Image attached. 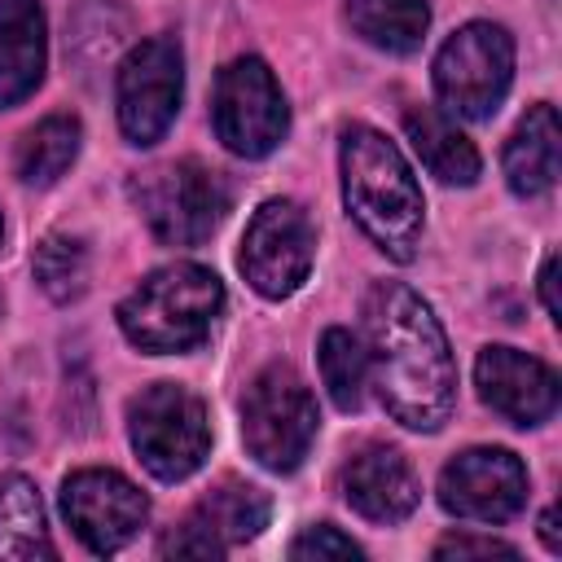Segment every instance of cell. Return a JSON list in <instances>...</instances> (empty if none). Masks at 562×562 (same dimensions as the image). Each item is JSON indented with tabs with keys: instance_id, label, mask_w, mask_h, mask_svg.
I'll list each match as a JSON object with an SVG mask.
<instances>
[{
	"instance_id": "obj_13",
	"label": "cell",
	"mask_w": 562,
	"mask_h": 562,
	"mask_svg": "<svg viewBox=\"0 0 562 562\" xmlns=\"http://www.w3.org/2000/svg\"><path fill=\"white\" fill-rule=\"evenodd\" d=\"M474 382L483 404L514 426H540L558 408V373L518 347H483Z\"/></svg>"
},
{
	"instance_id": "obj_20",
	"label": "cell",
	"mask_w": 562,
	"mask_h": 562,
	"mask_svg": "<svg viewBox=\"0 0 562 562\" xmlns=\"http://www.w3.org/2000/svg\"><path fill=\"white\" fill-rule=\"evenodd\" d=\"M347 18L373 48L413 53L430 26V4L426 0H351Z\"/></svg>"
},
{
	"instance_id": "obj_6",
	"label": "cell",
	"mask_w": 562,
	"mask_h": 562,
	"mask_svg": "<svg viewBox=\"0 0 562 562\" xmlns=\"http://www.w3.org/2000/svg\"><path fill=\"white\" fill-rule=\"evenodd\" d=\"M132 193H136V206H140L145 224L167 246H198V241H206L220 228L224 211H228L224 180L211 167H202L198 158L149 167L132 184Z\"/></svg>"
},
{
	"instance_id": "obj_27",
	"label": "cell",
	"mask_w": 562,
	"mask_h": 562,
	"mask_svg": "<svg viewBox=\"0 0 562 562\" xmlns=\"http://www.w3.org/2000/svg\"><path fill=\"white\" fill-rule=\"evenodd\" d=\"M540 536H544V544H549V553H558L562 549V540H558V518H553V509L540 518Z\"/></svg>"
},
{
	"instance_id": "obj_9",
	"label": "cell",
	"mask_w": 562,
	"mask_h": 562,
	"mask_svg": "<svg viewBox=\"0 0 562 562\" xmlns=\"http://www.w3.org/2000/svg\"><path fill=\"white\" fill-rule=\"evenodd\" d=\"M312 224L290 198H268L241 237V272L263 299L294 294L312 272Z\"/></svg>"
},
{
	"instance_id": "obj_28",
	"label": "cell",
	"mask_w": 562,
	"mask_h": 562,
	"mask_svg": "<svg viewBox=\"0 0 562 562\" xmlns=\"http://www.w3.org/2000/svg\"><path fill=\"white\" fill-rule=\"evenodd\" d=\"M0 237H4V220H0Z\"/></svg>"
},
{
	"instance_id": "obj_17",
	"label": "cell",
	"mask_w": 562,
	"mask_h": 562,
	"mask_svg": "<svg viewBox=\"0 0 562 562\" xmlns=\"http://www.w3.org/2000/svg\"><path fill=\"white\" fill-rule=\"evenodd\" d=\"M404 132H408L417 158L443 184H474L479 180V149L443 110H435V105L408 110L404 114Z\"/></svg>"
},
{
	"instance_id": "obj_19",
	"label": "cell",
	"mask_w": 562,
	"mask_h": 562,
	"mask_svg": "<svg viewBox=\"0 0 562 562\" xmlns=\"http://www.w3.org/2000/svg\"><path fill=\"white\" fill-rule=\"evenodd\" d=\"M189 518L202 522V527L224 544V553H228L233 544H246V540H255V536L263 531V522H268V496H263L255 483L220 479V483L198 501V509H193Z\"/></svg>"
},
{
	"instance_id": "obj_23",
	"label": "cell",
	"mask_w": 562,
	"mask_h": 562,
	"mask_svg": "<svg viewBox=\"0 0 562 562\" xmlns=\"http://www.w3.org/2000/svg\"><path fill=\"white\" fill-rule=\"evenodd\" d=\"M35 281L57 303L79 299L88 290V250H83V241L79 237H66V233L44 237L35 246Z\"/></svg>"
},
{
	"instance_id": "obj_16",
	"label": "cell",
	"mask_w": 562,
	"mask_h": 562,
	"mask_svg": "<svg viewBox=\"0 0 562 562\" xmlns=\"http://www.w3.org/2000/svg\"><path fill=\"white\" fill-rule=\"evenodd\" d=\"M562 167V127L553 105H531L505 145V180L518 198H540L553 189Z\"/></svg>"
},
{
	"instance_id": "obj_8",
	"label": "cell",
	"mask_w": 562,
	"mask_h": 562,
	"mask_svg": "<svg viewBox=\"0 0 562 562\" xmlns=\"http://www.w3.org/2000/svg\"><path fill=\"white\" fill-rule=\"evenodd\" d=\"M211 114H215V136L241 158L272 154L290 123L285 97L259 57H237L220 70Z\"/></svg>"
},
{
	"instance_id": "obj_14",
	"label": "cell",
	"mask_w": 562,
	"mask_h": 562,
	"mask_svg": "<svg viewBox=\"0 0 562 562\" xmlns=\"http://www.w3.org/2000/svg\"><path fill=\"white\" fill-rule=\"evenodd\" d=\"M342 496L369 522H400L417 509L422 487H417L413 465L395 448L369 443L342 465Z\"/></svg>"
},
{
	"instance_id": "obj_3",
	"label": "cell",
	"mask_w": 562,
	"mask_h": 562,
	"mask_svg": "<svg viewBox=\"0 0 562 562\" xmlns=\"http://www.w3.org/2000/svg\"><path fill=\"white\" fill-rule=\"evenodd\" d=\"M224 307V285L202 263H167L149 272L123 303L119 325L132 347L167 356L198 347Z\"/></svg>"
},
{
	"instance_id": "obj_1",
	"label": "cell",
	"mask_w": 562,
	"mask_h": 562,
	"mask_svg": "<svg viewBox=\"0 0 562 562\" xmlns=\"http://www.w3.org/2000/svg\"><path fill=\"white\" fill-rule=\"evenodd\" d=\"M369 373L386 413L408 430H439L457 400V364L430 303L400 281L364 294Z\"/></svg>"
},
{
	"instance_id": "obj_11",
	"label": "cell",
	"mask_w": 562,
	"mask_h": 562,
	"mask_svg": "<svg viewBox=\"0 0 562 562\" xmlns=\"http://www.w3.org/2000/svg\"><path fill=\"white\" fill-rule=\"evenodd\" d=\"M61 514L92 553H119L149 518V501L119 470H75L61 483Z\"/></svg>"
},
{
	"instance_id": "obj_24",
	"label": "cell",
	"mask_w": 562,
	"mask_h": 562,
	"mask_svg": "<svg viewBox=\"0 0 562 562\" xmlns=\"http://www.w3.org/2000/svg\"><path fill=\"white\" fill-rule=\"evenodd\" d=\"M290 558H360V544L351 536H342L338 527L321 522V527H307L290 544Z\"/></svg>"
},
{
	"instance_id": "obj_12",
	"label": "cell",
	"mask_w": 562,
	"mask_h": 562,
	"mask_svg": "<svg viewBox=\"0 0 562 562\" xmlns=\"http://www.w3.org/2000/svg\"><path fill=\"white\" fill-rule=\"evenodd\" d=\"M439 505L470 522H505L527 505V470L505 448H465L439 474Z\"/></svg>"
},
{
	"instance_id": "obj_10",
	"label": "cell",
	"mask_w": 562,
	"mask_h": 562,
	"mask_svg": "<svg viewBox=\"0 0 562 562\" xmlns=\"http://www.w3.org/2000/svg\"><path fill=\"white\" fill-rule=\"evenodd\" d=\"M180 88H184L180 48L171 40H145V44H136L123 57L119 83H114L123 136L132 145H154L171 127V119L180 110Z\"/></svg>"
},
{
	"instance_id": "obj_18",
	"label": "cell",
	"mask_w": 562,
	"mask_h": 562,
	"mask_svg": "<svg viewBox=\"0 0 562 562\" xmlns=\"http://www.w3.org/2000/svg\"><path fill=\"white\" fill-rule=\"evenodd\" d=\"M53 553L57 549L48 540L35 483L22 474H4L0 479V562H35Z\"/></svg>"
},
{
	"instance_id": "obj_5",
	"label": "cell",
	"mask_w": 562,
	"mask_h": 562,
	"mask_svg": "<svg viewBox=\"0 0 562 562\" xmlns=\"http://www.w3.org/2000/svg\"><path fill=\"white\" fill-rule=\"evenodd\" d=\"M316 400L290 364H268L241 400V439L250 457L277 474H290L316 439Z\"/></svg>"
},
{
	"instance_id": "obj_4",
	"label": "cell",
	"mask_w": 562,
	"mask_h": 562,
	"mask_svg": "<svg viewBox=\"0 0 562 562\" xmlns=\"http://www.w3.org/2000/svg\"><path fill=\"white\" fill-rule=\"evenodd\" d=\"M127 435L140 465L162 483L189 479L211 452L206 408L176 382H154L127 404Z\"/></svg>"
},
{
	"instance_id": "obj_26",
	"label": "cell",
	"mask_w": 562,
	"mask_h": 562,
	"mask_svg": "<svg viewBox=\"0 0 562 562\" xmlns=\"http://www.w3.org/2000/svg\"><path fill=\"white\" fill-rule=\"evenodd\" d=\"M553 272H558V255H544V263H540V299H544V307H549V316L558 321V285H553Z\"/></svg>"
},
{
	"instance_id": "obj_21",
	"label": "cell",
	"mask_w": 562,
	"mask_h": 562,
	"mask_svg": "<svg viewBox=\"0 0 562 562\" xmlns=\"http://www.w3.org/2000/svg\"><path fill=\"white\" fill-rule=\"evenodd\" d=\"M75 154H79V119L48 114L44 123H35L22 136V145H18V176L26 184H53L75 162Z\"/></svg>"
},
{
	"instance_id": "obj_7",
	"label": "cell",
	"mask_w": 562,
	"mask_h": 562,
	"mask_svg": "<svg viewBox=\"0 0 562 562\" xmlns=\"http://www.w3.org/2000/svg\"><path fill=\"white\" fill-rule=\"evenodd\" d=\"M514 79V40L496 22H465L435 57V92L461 119H487Z\"/></svg>"
},
{
	"instance_id": "obj_2",
	"label": "cell",
	"mask_w": 562,
	"mask_h": 562,
	"mask_svg": "<svg viewBox=\"0 0 562 562\" xmlns=\"http://www.w3.org/2000/svg\"><path fill=\"white\" fill-rule=\"evenodd\" d=\"M342 198L351 220L369 233L378 250L408 263L422 241V189L404 162V154L373 127L351 123L342 132Z\"/></svg>"
},
{
	"instance_id": "obj_25",
	"label": "cell",
	"mask_w": 562,
	"mask_h": 562,
	"mask_svg": "<svg viewBox=\"0 0 562 562\" xmlns=\"http://www.w3.org/2000/svg\"><path fill=\"white\" fill-rule=\"evenodd\" d=\"M435 558H518V549L505 544V540H492V536H465V531H457V536H443L435 544Z\"/></svg>"
},
{
	"instance_id": "obj_22",
	"label": "cell",
	"mask_w": 562,
	"mask_h": 562,
	"mask_svg": "<svg viewBox=\"0 0 562 562\" xmlns=\"http://www.w3.org/2000/svg\"><path fill=\"white\" fill-rule=\"evenodd\" d=\"M321 378L329 400L342 413H356L364 404V386H369V351L360 347V338L351 329H325L321 338Z\"/></svg>"
},
{
	"instance_id": "obj_15",
	"label": "cell",
	"mask_w": 562,
	"mask_h": 562,
	"mask_svg": "<svg viewBox=\"0 0 562 562\" xmlns=\"http://www.w3.org/2000/svg\"><path fill=\"white\" fill-rule=\"evenodd\" d=\"M44 9L35 0H0V105H18L44 79Z\"/></svg>"
}]
</instances>
